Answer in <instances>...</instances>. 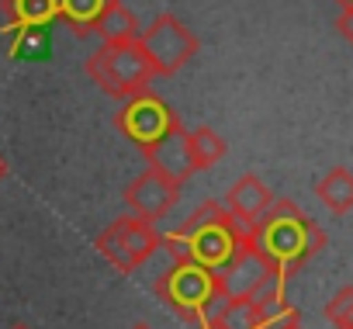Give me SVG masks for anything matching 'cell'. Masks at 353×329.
Instances as JSON below:
<instances>
[{
	"instance_id": "cell-1",
	"label": "cell",
	"mask_w": 353,
	"mask_h": 329,
	"mask_svg": "<svg viewBox=\"0 0 353 329\" xmlns=\"http://www.w3.org/2000/svg\"><path fill=\"white\" fill-rule=\"evenodd\" d=\"M250 239L284 281L294 277L325 246V232L288 198L270 201V208L250 226Z\"/></svg>"
},
{
	"instance_id": "cell-2",
	"label": "cell",
	"mask_w": 353,
	"mask_h": 329,
	"mask_svg": "<svg viewBox=\"0 0 353 329\" xmlns=\"http://www.w3.org/2000/svg\"><path fill=\"white\" fill-rule=\"evenodd\" d=\"M246 236H250V229H243L225 212V205L205 201L181 229L163 236V250L173 260H191V263H201L208 270H219L232 260V253L243 246Z\"/></svg>"
},
{
	"instance_id": "cell-3",
	"label": "cell",
	"mask_w": 353,
	"mask_h": 329,
	"mask_svg": "<svg viewBox=\"0 0 353 329\" xmlns=\"http://www.w3.org/2000/svg\"><path fill=\"white\" fill-rule=\"evenodd\" d=\"M87 73L114 101H128V97L149 90V83L156 77L142 46H139V39L135 42H104L87 59Z\"/></svg>"
},
{
	"instance_id": "cell-4",
	"label": "cell",
	"mask_w": 353,
	"mask_h": 329,
	"mask_svg": "<svg viewBox=\"0 0 353 329\" xmlns=\"http://www.w3.org/2000/svg\"><path fill=\"white\" fill-rule=\"evenodd\" d=\"M159 246H163V232L156 229V222H149L142 215H132V212L114 219L97 236V253L118 274H135Z\"/></svg>"
},
{
	"instance_id": "cell-5",
	"label": "cell",
	"mask_w": 353,
	"mask_h": 329,
	"mask_svg": "<svg viewBox=\"0 0 353 329\" xmlns=\"http://www.w3.org/2000/svg\"><path fill=\"white\" fill-rule=\"evenodd\" d=\"M156 295L181 315L184 322H205L208 305L215 301V270L191 263V260H173V267L156 281Z\"/></svg>"
},
{
	"instance_id": "cell-6",
	"label": "cell",
	"mask_w": 353,
	"mask_h": 329,
	"mask_svg": "<svg viewBox=\"0 0 353 329\" xmlns=\"http://www.w3.org/2000/svg\"><path fill=\"white\" fill-rule=\"evenodd\" d=\"M139 46L156 77L181 73L198 56V35L173 14H156L152 25L139 32Z\"/></svg>"
},
{
	"instance_id": "cell-7",
	"label": "cell",
	"mask_w": 353,
	"mask_h": 329,
	"mask_svg": "<svg viewBox=\"0 0 353 329\" xmlns=\"http://www.w3.org/2000/svg\"><path fill=\"white\" fill-rule=\"evenodd\" d=\"M173 121H176V111L166 101H159L156 94H149V90L121 101V108L114 111V128L128 142H135L139 149H145L149 142H156Z\"/></svg>"
},
{
	"instance_id": "cell-8",
	"label": "cell",
	"mask_w": 353,
	"mask_h": 329,
	"mask_svg": "<svg viewBox=\"0 0 353 329\" xmlns=\"http://www.w3.org/2000/svg\"><path fill=\"white\" fill-rule=\"evenodd\" d=\"M181 188L184 184H176L173 177L145 167L128 188H125V205L132 215H142L149 222H159L163 215L173 212V205L181 201Z\"/></svg>"
},
{
	"instance_id": "cell-9",
	"label": "cell",
	"mask_w": 353,
	"mask_h": 329,
	"mask_svg": "<svg viewBox=\"0 0 353 329\" xmlns=\"http://www.w3.org/2000/svg\"><path fill=\"white\" fill-rule=\"evenodd\" d=\"M270 274H277V270L263 260V253H260V250L253 246V239L246 236L243 246L232 253V260L215 270V291H219L222 298H243V295H250V291H253L263 277H270Z\"/></svg>"
},
{
	"instance_id": "cell-10",
	"label": "cell",
	"mask_w": 353,
	"mask_h": 329,
	"mask_svg": "<svg viewBox=\"0 0 353 329\" xmlns=\"http://www.w3.org/2000/svg\"><path fill=\"white\" fill-rule=\"evenodd\" d=\"M142 156H145V163H149L152 170L173 177L176 184H184V181L194 174V170H191V159H188V128H184L181 118H176L156 142H149V146L142 149Z\"/></svg>"
},
{
	"instance_id": "cell-11",
	"label": "cell",
	"mask_w": 353,
	"mask_h": 329,
	"mask_svg": "<svg viewBox=\"0 0 353 329\" xmlns=\"http://www.w3.org/2000/svg\"><path fill=\"white\" fill-rule=\"evenodd\" d=\"M270 201H274V195H270V188L256 177V174H243L229 191H225V212L243 226V229H250L267 208H270Z\"/></svg>"
},
{
	"instance_id": "cell-12",
	"label": "cell",
	"mask_w": 353,
	"mask_h": 329,
	"mask_svg": "<svg viewBox=\"0 0 353 329\" xmlns=\"http://www.w3.org/2000/svg\"><path fill=\"white\" fill-rule=\"evenodd\" d=\"M201 326H208V329H260V308L253 305L250 295H243V298L215 295Z\"/></svg>"
},
{
	"instance_id": "cell-13",
	"label": "cell",
	"mask_w": 353,
	"mask_h": 329,
	"mask_svg": "<svg viewBox=\"0 0 353 329\" xmlns=\"http://www.w3.org/2000/svg\"><path fill=\"white\" fill-rule=\"evenodd\" d=\"M11 28H46L59 18V0H0Z\"/></svg>"
},
{
	"instance_id": "cell-14",
	"label": "cell",
	"mask_w": 353,
	"mask_h": 329,
	"mask_svg": "<svg viewBox=\"0 0 353 329\" xmlns=\"http://www.w3.org/2000/svg\"><path fill=\"white\" fill-rule=\"evenodd\" d=\"M94 32L101 35V42H135L142 28H139V18L121 4V0H108V8L94 21Z\"/></svg>"
},
{
	"instance_id": "cell-15",
	"label": "cell",
	"mask_w": 353,
	"mask_h": 329,
	"mask_svg": "<svg viewBox=\"0 0 353 329\" xmlns=\"http://www.w3.org/2000/svg\"><path fill=\"white\" fill-rule=\"evenodd\" d=\"M319 201L332 212V215H346L353 212V174L346 167H332L319 184H315Z\"/></svg>"
},
{
	"instance_id": "cell-16",
	"label": "cell",
	"mask_w": 353,
	"mask_h": 329,
	"mask_svg": "<svg viewBox=\"0 0 353 329\" xmlns=\"http://www.w3.org/2000/svg\"><path fill=\"white\" fill-rule=\"evenodd\" d=\"M225 149H229L225 139H222L215 128H208V125L188 132V159H191V170H194V174L212 170L215 163L225 156Z\"/></svg>"
},
{
	"instance_id": "cell-17",
	"label": "cell",
	"mask_w": 353,
	"mask_h": 329,
	"mask_svg": "<svg viewBox=\"0 0 353 329\" xmlns=\"http://www.w3.org/2000/svg\"><path fill=\"white\" fill-rule=\"evenodd\" d=\"M108 8V0H59V18L73 28V35H90L94 21L101 18V11Z\"/></svg>"
},
{
	"instance_id": "cell-18",
	"label": "cell",
	"mask_w": 353,
	"mask_h": 329,
	"mask_svg": "<svg viewBox=\"0 0 353 329\" xmlns=\"http://www.w3.org/2000/svg\"><path fill=\"white\" fill-rule=\"evenodd\" d=\"M325 319L336 329H353V288H339L329 305H325Z\"/></svg>"
},
{
	"instance_id": "cell-19",
	"label": "cell",
	"mask_w": 353,
	"mask_h": 329,
	"mask_svg": "<svg viewBox=\"0 0 353 329\" xmlns=\"http://www.w3.org/2000/svg\"><path fill=\"white\" fill-rule=\"evenodd\" d=\"M336 28H339V32H343V35L353 42V14H346V11H343V14H339V21H336Z\"/></svg>"
},
{
	"instance_id": "cell-20",
	"label": "cell",
	"mask_w": 353,
	"mask_h": 329,
	"mask_svg": "<svg viewBox=\"0 0 353 329\" xmlns=\"http://www.w3.org/2000/svg\"><path fill=\"white\" fill-rule=\"evenodd\" d=\"M336 4H339V8L346 11V14H353V0H336Z\"/></svg>"
},
{
	"instance_id": "cell-21",
	"label": "cell",
	"mask_w": 353,
	"mask_h": 329,
	"mask_svg": "<svg viewBox=\"0 0 353 329\" xmlns=\"http://www.w3.org/2000/svg\"><path fill=\"white\" fill-rule=\"evenodd\" d=\"M4 177H8V159L0 156V181H4Z\"/></svg>"
},
{
	"instance_id": "cell-22",
	"label": "cell",
	"mask_w": 353,
	"mask_h": 329,
	"mask_svg": "<svg viewBox=\"0 0 353 329\" xmlns=\"http://www.w3.org/2000/svg\"><path fill=\"white\" fill-rule=\"evenodd\" d=\"M132 329H152V326H149V322H135Z\"/></svg>"
},
{
	"instance_id": "cell-23",
	"label": "cell",
	"mask_w": 353,
	"mask_h": 329,
	"mask_svg": "<svg viewBox=\"0 0 353 329\" xmlns=\"http://www.w3.org/2000/svg\"><path fill=\"white\" fill-rule=\"evenodd\" d=\"M291 329H301V322H298V326H291Z\"/></svg>"
},
{
	"instance_id": "cell-24",
	"label": "cell",
	"mask_w": 353,
	"mask_h": 329,
	"mask_svg": "<svg viewBox=\"0 0 353 329\" xmlns=\"http://www.w3.org/2000/svg\"><path fill=\"white\" fill-rule=\"evenodd\" d=\"M18 329H28V326H18Z\"/></svg>"
},
{
	"instance_id": "cell-25",
	"label": "cell",
	"mask_w": 353,
	"mask_h": 329,
	"mask_svg": "<svg viewBox=\"0 0 353 329\" xmlns=\"http://www.w3.org/2000/svg\"><path fill=\"white\" fill-rule=\"evenodd\" d=\"M201 329H208V326H201Z\"/></svg>"
}]
</instances>
